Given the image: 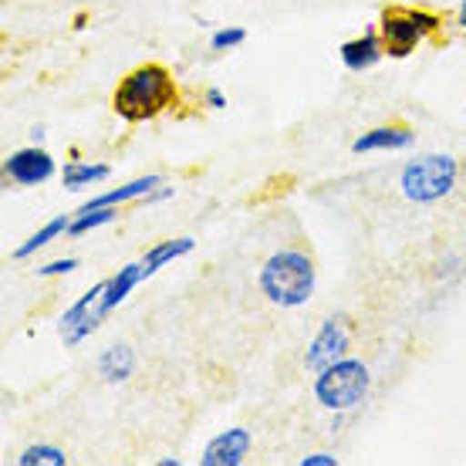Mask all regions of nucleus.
<instances>
[{
  "label": "nucleus",
  "mask_w": 466,
  "mask_h": 466,
  "mask_svg": "<svg viewBox=\"0 0 466 466\" xmlns=\"http://www.w3.org/2000/svg\"><path fill=\"white\" fill-rule=\"evenodd\" d=\"M176 106V82L173 71L163 65H139L118 82L112 95V108L126 122H152Z\"/></svg>",
  "instance_id": "obj_1"
},
{
  "label": "nucleus",
  "mask_w": 466,
  "mask_h": 466,
  "mask_svg": "<svg viewBox=\"0 0 466 466\" xmlns=\"http://www.w3.org/2000/svg\"><path fill=\"white\" fill-rule=\"evenodd\" d=\"M260 291L278 308H301L315 294V260L301 250H278L260 268Z\"/></svg>",
  "instance_id": "obj_2"
},
{
  "label": "nucleus",
  "mask_w": 466,
  "mask_h": 466,
  "mask_svg": "<svg viewBox=\"0 0 466 466\" xmlns=\"http://www.w3.org/2000/svg\"><path fill=\"white\" fill-rule=\"evenodd\" d=\"M372 389V375H369V365L359 359H345L328 365L321 372H315V399L318 406L331 409V412H349L359 402H365Z\"/></svg>",
  "instance_id": "obj_3"
},
{
  "label": "nucleus",
  "mask_w": 466,
  "mask_h": 466,
  "mask_svg": "<svg viewBox=\"0 0 466 466\" xmlns=\"http://www.w3.org/2000/svg\"><path fill=\"white\" fill-rule=\"evenodd\" d=\"M456 179H460V163L446 152H430V156H420L402 169L399 176V187H402V197L409 203H436V199L450 197L456 189Z\"/></svg>",
  "instance_id": "obj_4"
},
{
  "label": "nucleus",
  "mask_w": 466,
  "mask_h": 466,
  "mask_svg": "<svg viewBox=\"0 0 466 466\" xmlns=\"http://www.w3.org/2000/svg\"><path fill=\"white\" fill-rule=\"evenodd\" d=\"M440 27H443V21L430 11H420V7H385L379 17V35H382L389 58H409Z\"/></svg>",
  "instance_id": "obj_5"
},
{
  "label": "nucleus",
  "mask_w": 466,
  "mask_h": 466,
  "mask_svg": "<svg viewBox=\"0 0 466 466\" xmlns=\"http://www.w3.org/2000/svg\"><path fill=\"white\" fill-rule=\"evenodd\" d=\"M55 159H51V152L41 149V146H24V149L11 152L7 156V163H4V179L11 183V187H41L47 183L51 176H55Z\"/></svg>",
  "instance_id": "obj_6"
},
{
  "label": "nucleus",
  "mask_w": 466,
  "mask_h": 466,
  "mask_svg": "<svg viewBox=\"0 0 466 466\" xmlns=\"http://www.w3.org/2000/svg\"><path fill=\"white\" fill-rule=\"evenodd\" d=\"M351 349V331H349V321L345 318H328L321 331L315 335V341L308 345V355H304V365L311 369V372H321L328 365H335L349 355Z\"/></svg>",
  "instance_id": "obj_7"
},
{
  "label": "nucleus",
  "mask_w": 466,
  "mask_h": 466,
  "mask_svg": "<svg viewBox=\"0 0 466 466\" xmlns=\"http://www.w3.org/2000/svg\"><path fill=\"white\" fill-rule=\"evenodd\" d=\"M250 446H254V436L250 430L244 426H233V430L220 432V436H213L203 456H199V463L203 466H240L250 453Z\"/></svg>",
  "instance_id": "obj_8"
},
{
  "label": "nucleus",
  "mask_w": 466,
  "mask_h": 466,
  "mask_svg": "<svg viewBox=\"0 0 466 466\" xmlns=\"http://www.w3.org/2000/svg\"><path fill=\"white\" fill-rule=\"evenodd\" d=\"M339 58L351 75L372 71L375 65L385 58V45H382L379 27H375V31H365V35H359V37H351V41H345V45L339 47Z\"/></svg>",
  "instance_id": "obj_9"
},
{
  "label": "nucleus",
  "mask_w": 466,
  "mask_h": 466,
  "mask_svg": "<svg viewBox=\"0 0 466 466\" xmlns=\"http://www.w3.org/2000/svg\"><path fill=\"white\" fill-rule=\"evenodd\" d=\"M416 142V132L409 126H379L361 132L359 139L351 142V152H399L409 149Z\"/></svg>",
  "instance_id": "obj_10"
},
{
  "label": "nucleus",
  "mask_w": 466,
  "mask_h": 466,
  "mask_svg": "<svg viewBox=\"0 0 466 466\" xmlns=\"http://www.w3.org/2000/svg\"><path fill=\"white\" fill-rule=\"evenodd\" d=\"M156 187H163V176H139V179H132V183H126V187L118 189H108V193H102V197H92L88 203H82V210H102V207H122V203H132V199H142L149 197Z\"/></svg>",
  "instance_id": "obj_11"
},
{
  "label": "nucleus",
  "mask_w": 466,
  "mask_h": 466,
  "mask_svg": "<svg viewBox=\"0 0 466 466\" xmlns=\"http://www.w3.org/2000/svg\"><path fill=\"white\" fill-rule=\"evenodd\" d=\"M193 247H197L193 237H176V240H163V244H156L152 250H146V257H142L146 280H149L152 274H159L166 264H173V260H179V257L193 254Z\"/></svg>",
  "instance_id": "obj_12"
},
{
  "label": "nucleus",
  "mask_w": 466,
  "mask_h": 466,
  "mask_svg": "<svg viewBox=\"0 0 466 466\" xmlns=\"http://www.w3.org/2000/svg\"><path fill=\"white\" fill-rule=\"evenodd\" d=\"M132 372H136V351L128 349V345H112V349L98 355V375L108 385L126 382V379H132Z\"/></svg>",
  "instance_id": "obj_13"
},
{
  "label": "nucleus",
  "mask_w": 466,
  "mask_h": 466,
  "mask_svg": "<svg viewBox=\"0 0 466 466\" xmlns=\"http://www.w3.org/2000/svg\"><path fill=\"white\" fill-rule=\"evenodd\" d=\"M112 176V166L106 163H68L65 166V173H61V183H65V189H88L95 187V183H102V179H108Z\"/></svg>",
  "instance_id": "obj_14"
},
{
  "label": "nucleus",
  "mask_w": 466,
  "mask_h": 466,
  "mask_svg": "<svg viewBox=\"0 0 466 466\" xmlns=\"http://www.w3.org/2000/svg\"><path fill=\"white\" fill-rule=\"evenodd\" d=\"M68 227H71V217L68 213H61V217H55V220H47L45 227L37 233H31L27 240H24L17 250H14V260H24V257H31V254H37L41 247H47L51 240H58L61 233H68Z\"/></svg>",
  "instance_id": "obj_15"
},
{
  "label": "nucleus",
  "mask_w": 466,
  "mask_h": 466,
  "mask_svg": "<svg viewBox=\"0 0 466 466\" xmlns=\"http://www.w3.org/2000/svg\"><path fill=\"white\" fill-rule=\"evenodd\" d=\"M106 284H108V280H98V284H95V288H88V291H85L82 298H78V301L71 304V308H65V315H61V321H58V331H61V335H65V331H71L75 325H82L85 315H88V311L95 308V301L102 298Z\"/></svg>",
  "instance_id": "obj_16"
},
{
  "label": "nucleus",
  "mask_w": 466,
  "mask_h": 466,
  "mask_svg": "<svg viewBox=\"0 0 466 466\" xmlns=\"http://www.w3.org/2000/svg\"><path fill=\"white\" fill-rule=\"evenodd\" d=\"M65 463H68L65 450H58V446H47V443L27 446V450L17 456V466H65Z\"/></svg>",
  "instance_id": "obj_17"
},
{
  "label": "nucleus",
  "mask_w": 466,
  "mask_h": 466,
  "mask_svg": "<svg viewBox=\"0 0 466 466\" xmlns=\"http://www.w3.org/2000/svg\"><path fill=\"white\" fill-rule=\"evenodd\" d=\"M116 217H118L116 207H102V210H85V213H78V217L71 220L68 233H71V237H82V233L98 230V227H106V223H112Z\"/></svg>",
  "instance_id": "obj_18"
},
{
  "label": "nucleus",
  "mask_w": 466,
  "mask_h": 466,
  "mask_svg": "<svg viewBox=\"0 0 466 466\" xmlns=\"http://www.w3.org/2000/svg\"><path fill=\"white\" fill-rule=\"evenodd\" d=\"M244 41H247L244 27H220V31H213L210 47H213V51H230V47L244 45Z\"/></svg>",
  "instance_id": "obj_19"
},
{
  "label": "nucleus",
  "mask_w": 466,
  "mask_h": 466,
  "mask_svg": "<svg viewBox=\"0 0 466 466\" xmlns=\"http://www.w3.org/2000/svg\"><path fill=\"white\" fill-rule=\"evenodd\" d=\"M78 270V260L75 257H61V260H51L45 268H37V278H61V274H71Z\"/></svg>",
  "instance_id": "obj_20"
},
{
  "label": "nucleus",
  "mask_w": 466,
  "mask_h": 466,
  "mask_svg": "<svg viewBox=\"0 0 466 466\" xmlns=\"http://www.w3.org/2000/svg\"><path fill=\"white\" fill-rule=\"evenodd\" d=\"M301 466H339V456H331V453H311V456H304Z\"/></svg>",
  "instance_id": "obj_21"
},
{
  "label": "nucleus",
  "mask_w": 466,
  "mask_h": 466,
  "mask_svg": "<svg viewBox=\"0 0 466 466\" xmlns=\"http://www.w3.org/2000/svg\"><path fill=\"white\" fill-rule=\"evenodd\" d=\"M173 193H176L173 187H156V189L149 193V197H142V203H146V207H156V203H163V199H169Z\"/></svg>",
  "instance_id": "obj_22"
},
{
  "label": "nucleus",
  "mask_w": 466,
  "mask_h": 466,
  "mask_svg": "<svg viewBox=\"0 0 466 466\" xmlns=\"http://www.w3.org/2000/svg\"><path fill=\"white\" fill-rule=\"evenodd\" d=\"M203 102L210 108H227V95L220 92V88H207V95H203Z\"/></svg>",
  "instance_id": "obj_23"
},
{
  "label": "nucleus",
  "mask_w": 466,
  "mask_h": 466,
  "mask_svg": "<svg viewBox=\"0 0 466 466\" xmlns=\"http://www.w3.org/2000/svg\"><path fill=\"white\" fill-rule=\"evenodd\" d=\"M456 24L466 31V0H460V7H456Z\"/></svg>",
  "instance_id": "obj_24"
},
{
  "label": "nucleus",
  "mask_w": 466,
  "mask_h": 466,
  "mask_svg": "<svg viewBox=\"0 0 466 466\" xmlns=\"http://www.w3.org/2000/svg\"><path fill=\"white\" fill-rule=\"evenodd\" d=\"M31 142H37V146H41V142H45V128H41V126L31 128Z\"/></svg>",
  "instance_id": "obj_25"
}]
</instances>
